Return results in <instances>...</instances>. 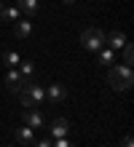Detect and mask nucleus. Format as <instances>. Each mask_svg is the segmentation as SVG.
<instances>
[{
	"mask_svg": "<svg viewBox=\"0 0 134 147\" xmlns=\"http://www.w3.org/2000/svg\"><path fill=\"white\" fill-rule=\"evenodd\" d=\"M107 80L115 91H129V86L134 83V72L131 64H113L110 72H107Z\"/></svg>",
	"mask_w": 134,
	"mask_h": 147,
	"instance_id": "nucleus-1",
	"label": "nucleus"
},
{
	"mask_svg": "<svg viewBox=\"0 0 134 147\" xmlns=\"http://www.w3.org/2000/svg\"><path fill=\"white\" fill-rule=\"evenodd\" d=\"M19 99L24 107H43L46 105V88L38 83H24V88L19 91Z\"/></svg>",
	"mask_w": 134,
	"mask_h": 147,
	"instance_id": "nucleus-2",
	"label": "nucleus"
},
{
	"mask_svg": "<svg viewBox=\"0 0 134 147\" xmlns=\"http://www.w3.org/2000/svg\"><path fill=\"white\" fill-rule=\"evenodd\" d=\"M105 32L102 30H97V27H86L83 32H80V43H83V48H88V51H99V48H105Z\"/></svg>",
	"mask_w": 134,
	"mask_h": 147,
	"instance_id": "nucleus-3",
	"label": "nucleus"
},
{
	"mask_svg": "<svg viewBox=\"0 0 134 147\" xmlns=\"http://www.w3.org/2000/svg\"><path fill=\"white\" fill-rule=\"evenodd\" d=\"M24 83H27V78H22L19 70L8 67V72H5V86H8V91H11V94H19V91L24 88Z\"/></svg>",
	"mask_w": 134,
	"mask_h": 147,
	"instance_id": "nucleus-4",
	"label": "nucleus"
},
{
	"mask_svg": "<svg viewBox=\"0 0 134 147\" xmlns=\"http://www.w3.org/2000/svg\"><path fill=\"white\" fill-rule=\"evenodd\" d=\"M48 134H51V139H62V136H67V134H70V120H65V118L51 120Z\"/></svg>",
	"mask_w": 134,
	"mask_h": 147,
	"instance_id": "nucleus-5",
	"label": "nucleus"
},
{
	"mask_svg": "<svg viewBox=\"0 0 134 147\" xmlns=\"http://www.w3.org/2000/svg\"><path fill=\"white\" fill-rule=\"evenodd\" d=\"M43 123H46V120H43V115H40L38 110H32V107L24 110V126H30L32 131H35V128H43Z\"/></svg>",
	"mask_w": 134,
	"mask_h": 147,
	"instance_id": "nucleus-6",
	"label": "nucleus"
},
{
	"mask_svg": "<svg viewBox=\"0 0 134 147\" xmlns=\"http://www.w3.org/2000/svg\"><path fill=\"white\" fill-rule=\"evenodd\" d=\"M14 35L24 40V38H30L32 35V19H19V22H14Z\"/></svg>",
	"mask_w": 134,
	"mask_h": 147,
	"instance_id": "nucleus-7",
	"label": "nucleus"
},
{
	"mask_svg": "<svg viewBox=\"0 0 134 147\" xmlns=\"http://www.w3.org/2000/svg\"><path fill=\"white\" fill-rule=\"evenodd\" d=\"M46 99H51V102H65V99H67V88H65L62 83H54V86H48Z\"/></svg>",
	"mask_w": 134,
	"mask_h": 147,
	"instance_id": "nucleus-8",
	"label": "nucleus"
},
{
	"mask_svg": "<svg viewBox=\"0 0 134 147\" xmlns=\"http://www.w3.org/2000/svg\"><path fill=\"white\" fill-rule=\"evenodd\" d=\"M126 35H123V32H110V38H105V46L107 48H113V51H118V48H123L126 46Z\"/></svg>",
	"mask_w": 134,
	"mask_h": 147,
	"instance_id": "nucleus-9",
	"label": "nucleus"
},
{
	"mask_svg": "<svg viewBox=\"0 0 134 147\" xmlns=\"http://www.w3.org/2000/svg\"><path fill=\"white\" fill-rule=\"evenodd\" d=\"M16 8H19L22 13H27V16H30V19H32V16L38 13L40 3H38V0H19V3H16Z\"/></svg>",
	"mask_w": 134,
	"mask_h": 147,
	"instance_id": "nucleus-10",
	"label": "nucleus"
},
{
	"mask_svg": "<svg viewBox=\"0 0 134 147\" xmlns=\"http://www.w3.org/2000/svg\"><path fill=\"white\" fill-rule=\"evenodd\" d=\"M16 139H19V144H32L35 142V131L30 126H22V128H16Z\"/></svg>",
	"mask_w": 134,
	"mask_h": 147,
	"instance_id": "nucleus-11",
	"label": "nucleus"
},
{
	"mask_svg": "<svg viewBox=\"0 0 134 147\" xmlns=\"http://www.w3.org/2000/svg\"><path fill=\"white\" fill-rule=\"evenodd\" d=\"M19 8H16V5H11V8H0V22H19Z\"/></svg>",
	"mask_w": 134,
	"mask_h": 147,
	"instance_id": "nucleus-12",
	"label": "nucleus"
},
{
	"mask_svg": "<svg viewBox=\"0 0 134 147\" xmlns=\"http://www.w3.org/2000/svg\"><path fill=\"white\" fill-rule=\"evenodd\" d=\"M97 54H99V64H115V51L113 48H99L97 51Z\"/></svg>",
	"mask_w": 134,
	"mask_h": 147,
	"instance_id": "nucleus-13",
	"label": "nucleus"
},
{
	"mask_svg": "<svg viewBox=\"0 0 134 147\" xmlns=\"http://www.w3.org/2000/svg\"><path fill=\"white\" fill-rule=\"evenodd\" d=\"M3 62H5L8 67H16V64L22 62V56L16 54V51H5V54H3Z\"/></svg>",
	"mask_w": 134,
	"mask_h": 147,
	"instance_id": "nucleus-14",
	"label": "nucleus"
},
{
	"mask_svg": "<svg viewBox=\"0 0 134 147\" xmlns=\"http://www.w3.org/2000/svg\"><path fill=\"white\" fill-rule=\"evenodd\" d=\"M19 72H22V78H32L35 75V64L32 62H19Z\"/></svg>",
	"mask_w": 134,
	"mask_h": 147,
	"instance_id": "nucleus-15",
	"label": "nucleus"
},
{
	"mask_svg": "<svg viewBox=\"0 0 134 147\" xmlns=\"http://www.w3.org/2000/svg\"><path fill=\"white\" fill-rule=\"evenodd\" d=\"M121 51H123V64H131V62H134V48H131V43H126Z\"/></svg>",
	"mask_w": 134,
	"mask_h": 147,
	"instance_id": "nucleus-16",
	"label": "nucleus"
},
{
	"mask_svg": "<svg viewBox=\"0 0 134 147\" xmlns=\"http://www.w3.org/2000/svg\"><path fill=\"white\" fill-rule=\"evenodd\" d=\"M51 147H75V142H70L67 136H62V139H54Z\"/></svg>",
	"mask_w": 134,
	"mask_h": 147,
	"instance_id": "nucleus-17",
	"label": "nucleus"
},
{
	"mask_svg": "<svg viewBox=\"0 0 134 147\" xmlns=\"http://www.w3.org/2000/svg\"><path fill=\"white\" fill-rule=\"evenodd\" d=\"M121 147H134V139H131V134H126V136L121 139Z\"/></svg>",
	"mask_w": 134,
	"mask_h": 147,
	"instance_id": "nucleus-18",
	"label": "nucleus"
},
{
	"mask_svg": "<svg viewBox=\"0 0 134 147\" xmlns=\"http://www.w3.org/2000/svg\"><path fill=\"white\" fill-rule=\"evenodd\" d=\"M32 147H51V139H38V142H32Z\"/></svg>",
	"mask_w": 134,
	"mask_h": 147,
	"instance_id": "nucleus-19",
	"label": "nucleus"
},
{
	"mask_svg": "<svg viewBox=\"0 0 134 147\" xmlns=\"http://www.w3.org/2000/svg\"><path fill=\"white\" fill-rule=\"evenodd\" d=\"M65 3H75V0H65Z\"/></svg>",
	"mask_w": 134,
	"mask_h": 147,
	"instance_id": "nucleus-20",
	"label": "nucleus"
},
{
	"mask_svg": "<svg viewBox=\"0 0 134 147\" xmlns=\"http://www.w3.org/2000/svg\"><path fill=\"white\" fill-rule=\"evenodd\" d=\"M0 8H3V0H0Z\"/></svg>",
	"mask_w": 134,
	"mask_h": 147,
	"instance_id": "nucleus-21",
	"label": "nucleus"
}]
</instances>
